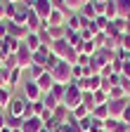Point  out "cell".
<instances>
[{"label": "cell", "mask_w": 130, "mask_h": 132, "mask_svg": "<svg viewBox=\"0 0 130 132\" xmlns=\"http://www.w3.org/2000/svg\"><path fill=\"white\" fill-rule=\"evenodd\" d=\"M62 104L66 106L69 111H73L76 106H80V104H83V90H80L76 82H69V85H66V92H64Z\"/></svg>", "instance_id": "2"}, {"label": "cell", "mask_w": 130, "mask_h": 132, "mask_svg": "<svg viewBox=\"0 0 130 132\" xmlns=\"http://www.w3.org/2000/svg\"><path fill=\"white\" fill-rule=\"evenodd\" d=\"M92 97H95V104H106V102H109V94L102 92V90H95Z\"/></svg>", "instance_id": "25"}, {"label": "cell", "mask_w": 130, "mask_h": 132, "mask_svg": "<svg viewBox=\"0 0 130 132\" xmlns=\"http://www.w3.org/2000/svg\"><path fill=\"white\" fill-rule=\"evenodd\" d=\"M26 106H28V99H24V97H12V102L7 104V116H17V118H24V111H26Z\"/></svg>", "instance_id": "4"}, {"label": "cell", "mask_w": 130, "mask_h": 132, "mask_svg": "<svg viewBox=\"0 0 130 132\" xmlns=\"http://www.w3.org/2000/svg\"><path fill=\"white\" fill-rule=\"evenodd\" d=\"M19 3H24L26 7H31V5H33V3H36V0H19Z\"/></svg>", "instance_id": "30"}, {"label": "cell", "mask_w": 130, "mask_h": 132, "mask_svg": "<svg viewBox=\"0 0 130 132\" xmlns=\"http://www.w3.org/2000/svg\"><path fill=\"white\" fill-rule=\"evenodd\" d=\"M69 14H73V12L71 10H52V14L47 16V26H64Z\"/></svg>", "instance_id": "8"}, {"label": "cell", "mask_w": 130, "mask_h": 132, "mask_svg": "<svg viewBox=\"0 0 130 132\" xmlns=\"http://www.w3.org/2000/svg\"><path fill=\"white\" fill-rule=\"evenodd\" d=\"M17 64H19V69H28L31 64H33V52L24 45V40H21V45H19V50H17Z\"/></svg>", "instance_id": "5"}, {"label": "cell", "mask_w": 130, "mask_h": 132, "mask_svg": "<svg viewBox=\"0 0 130 132\" xmlns=\"http://www.w3.org/2000/svg\"><path fill=\"white\" fill-rule=\"evenodd\" d=\"M21 130H24V132H40V130H43V120L38 118V116H33V118H28V120H24Z\"/></svg>", "instance_id": "15"}, {"label": "cell", "mask_w": 130, "mask_h": 132, "mask_svg": "<svg viewBox=\"0 0 130 132\" xmlns=\"http://www.w3.org/2000/svg\"><path fill=\"white\" fill-rule=\"evenodd\" d=\"M118 47L123 52H130V33H121L118 36Z\"/></svg>", "instance_id": "23"}, {"label": "cell", "mask_w": 130, "mask_h": 132, "mask_svg": "<svg viewBox=\"0 0 130 132\" xmlns=\"http://www.w3.org/2000/svg\"><path fill=\"white\" fill-rule=\"evenodd\" d=\"M106 109H109V118H121V113L128 109V99H109L106 102Z\"/></svg>", "instance_id": "6"}, {"label": "cell", "mask_w": 130, "mask_h": 132, "mask_svg": "<svg viewBox=\"0 0 130 132\" xmlns=\"http://www.w3.org/2000/svg\"><path fill=\"white\" fill-rule=\"evenodd\" d=\"M71 66L73 64H66V61L57 59V64L52 66V69H47V71L52 73L55 82H64V85H69V82H71Z\"/></svg>", "instance_id": "3"}, {"label": "cell", "mask_w": 130, "mask_h": 132, "mask_svg": "<svg viewBox=\"0 0 130 132\" xmlns=\"http://www.w3.org/2000/svg\"><path fill=\"white\" fill-rule=\"evenodd\" d=\"M85 3H92V0H80V5H85Z\"/></svg>", "instance_id": "31"}, {"label": "cell", "mask_w": 130, "mask_h": 132, "mask_svg": "<svg viewBox=\"0 0 130 132\" xmlns=\"http://www.w3.org/2000/svg\"><path fill=\"white\" fill-rule=\"evenodd\" d=\"M40 102L45 104V109H50V111H55V109H57V106L62 104V102H59V99H57V97H55L52 92H45V94L40 97Z\"/></svg>", "instance_id": "19"}, {"label": "cell", "mask_w": 130, "mask_h": 132, "mask_svg": "<svg viewBox=\"0 0 130 132\" xmlns=\"http://www.w3.org/2000/svg\"><path fill=\"white\" fill-rule=\"evenodd\" d=\"M52 54H57L62 61H66V64H76V59H78L76 47H73L66 38H62V40H55V43H52Z\"/></svg>", "instance_id": "1"}, {"label": "cell", "mask_w": 130, "mask_h": 132, "mask_svg": "<svg viewBox=\"0 0 130 132\" xmlns=\"http://www.w3.org/2000/svg\"><path fill=\"white\" fill-rule=\"evenodd\" d=\"M47 33L52 36V40H62L66 38V26H47Z\"/></svg>", "instance_id": "20"}, {"label": "cell", "mask_w": 130, "mask_h": 132, "mask_svg": "<svg viewBox=\"0 0 130 132\" xmlns=\"http://www.w3.org/2000/svg\"><path fill=\"white\" fill-rule=\"evenodd\" d=\"M36 82H38V87H40V92H43V94H45V92H50V90L55 87V78H52V73H50V71H43V73L38 76V80H36Z\"/></svg>", "instance_id": "11"}, {"label": "cell", "mask_w": 130, "mask_h": 132, "mask_svg": "<svg viewBox=\"0 0 130 132\" xmlns=\"http://www.w3.org/2000/svg\"><path fill=\"white\" fill-rule=\"evenodd\" d=\"M5 12H7V0H0V21L5 19Z\"/></svg>", "instance_id": "28"}, {"label": "cell", "mask_w": 130, "mask_h": 132, "mask_svg": "<svg viewBox=\"0 0 130 132\" xmlns=\"http://www.w3.org/2000/svg\"><path fill=\"white\" fill-rule=\"evenodd\" d=\"M78 14L83 16L85 21H95V16H97V5H95V3H85V5H80Z\"/></svg>", "instance_id": "13"}, {"label": "cell", "mask_w": 130, "mask_h": 132, "mask_svg": "<svg viewBox=\"0 0 130 132\" xmlns=\"http://www.w3.org/2000/svg\"><path fill=\"white\" fill-rule=\"evenodd\" d=\"M104 16L109 21L118 19V5H116V0H106V3H104Z\"/></svg>", "instance_id": "17"}, {"label": "cell", "mask_w": 130, "mask_h": 132, "mask_svg": "<svg viewBox=\"0 0 130 132\" xmlns=\"http://www.w3.org/2000/svg\"><path fill=\"white\" fill-rule=\"evenodd\" d=\"M90 116H92L95 120H100V123L109 120V109H106V104H97V106L90 111Z\"/></svg>", "instance_id": "16"}, {"label": "cell", "mask_w": 130, "mask_h": 132, "mask_svg": "<svg viewBox=\"0 0 130 132\" xmlns=\"http://www.w3.org/2000/svg\"><path fill=\"white\" fill-rule=\"evenodd\" d=\"M7 36V21L3 19V21H0V38H5Z\"/></svg>", "instance_id": "29"}, {"label": "cell", "mask_w": 130, "mask_h": 132, "mask_svg": "<svg viewBox=\"0 0 130 132\" xmlns=\"http://www.w3.org/2000/svg\"><path fill=\"white\" fill-rule=\"evenodd\" d=\"M116 5H118V16L130 21V0H116Z\"/></svg>", "instance_id": "21"}, {"label": "cell", "mask_w": 130, "mask_h": 132, "mask_svg": "<svg viewBox=\"0 0 130 132\" xmlns=\"http://www.w3.org/2000/svg\"><path fill=\"white\" fill-rule=\"evenodd\" d=\"M57 99H59V102H62V99H64V92H66V85H64V82H55V87L50 90Z\"/></svg>", "instance_id": "24"}, {"label": "cell", "mask_w": 130, "mask_h": 132, "mask_svg": "<svg viewBox=\"0 0 130 132\" xmlns=\"http://www.w3.org/2000/svg\"><path fill=\"white\" fill-rule=\"evenodd\" d=\"M31 10H33L43 21H47V16L52 14V5H50V0H36V3L31 5Z\"/></svg>", "instance_id": "9"}, {"label": "cell", "mask_w": 130, "mask_h": 132, "mask_svg": "<svg viewBox=\"0 0 130 132\" xmlns=\"http://www.w3.org/2000/svg\"><path fill=\"white\" fill-rule=\"evenodd\" d=\"M50 5H52V10H66V3H64V0H50Z\"/></svg>", "instance_id": "27"}, {"label": "cell", "mask_w": 130, "mask_h": 132, "mask_svg": "<svg viewBox=\"0 0 130 132\" xmlns=\"http://www.w3.org/2000/svg\"><path fill=\"white\" fill-rule=\"evenodd\" d=\"M7 3H17V0H7Z\"/></svg>", "instance_id": "32"}, {"label": "cell", "mask_w": 130, "mask_h": 132, "mask_svg": "<svg viewBox=\"0 0 130 132\" xmlns=\"http://www.w3.org/2000/svg\"><path fill=\"white\" fill-rule=\"evenodd\" d=\"M21 97L28 99V102H38V99L43 97L38 82H36V80H26V82H24V94H21Z\"/></svg>", "instance_id": "7"}, {"label": "cell", "mask_w": 130, "mask_h": 132, "mask_svg": "<svg viewBox=\"0 0 130 132\" xmlns=\"http://www.w3.org/2000/svg\"><path fill=\"white\" fill-rule=\"evenodd\" d=\"M64 3H66V10H71V12L80 10V0H64Z\"/></svg>", "instance_id": "26"}, {"label": "cell", "mask_w": 130, "mask_h": 132, "mask_svg": "<svg viewBox=\"0 0 130 132\" xmlns=\"http://www.w3.org/2000/svg\"><path fill=\"white\" fill-rule=\"evenodd\" d=\"M97 50H100V47L95 45V40H83V43L76 47V52H78V54H85V57H92Z\"/></svg>", "instance_id": "14"}, {"label": "cell", "mask_w": 130, "mask_h": 132, "mask_svg": "<svg viewBox=\"0 0 130 132\" xmlns=\"http://www.w3.org/2000/svg\"><path fill=\"white\" fill-rule=\"evenodd\" d=\"M24 45L31 50V52H38V50L43 47V45H40V38H38V33H28V36L24 38Z\"/></svg>", "instance_id": "18"}, {"label": "cell", "mask_w": 130, "mask_h": 132, "mask_svg": "<svg viewBox=\"0 0 130 132\" xmlns=\"http://www.w3.org/2000/svg\"><path fill=\"white\" fill-rule=\"evenodd\" d=\"M85 24H88V21L83 19V16H80L78 12H73V14H69V19H66V24H64V26H66L69 31H73V33H80Z\"/></svg>", "instance_id": "10"}, {"label": "cell", "mask_w": 130, "mask_h": 132, "mask_svg": "<svg viewBox=\"0 0 130 132\" xmlns=\"http://www.w3.org/2000/svg\"><path fill=\"white\" fill-rule=\"evenodd\" d=\"M71 116H73L76 120H83V118H88V116H90V109H88L85 104H80V106H76V109L71 111Z\"/></svg>", "instance_id": "22"}, {"label": "cell", "mask_w": 130, "mask_h": 132, "mask_svg": "<svg viewBox=\"0 0 130 132\" xmlns=\"http://www.w3.org/2000/svg\"><path fill=\"white\" fill-rule=\"evenodd\" d=\"M26 28H28V33H38V31L43 28V19H40V16H38L33 10L28 12V19H26Z\"/></svg>", "instance_id": "12"}]
</instances>
